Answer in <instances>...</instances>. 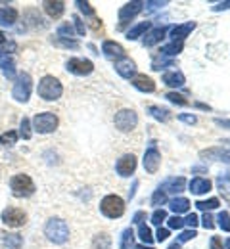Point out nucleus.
Returning <instances> with one entry per match:
<instances>
[{"mask_svg": "<svg viewBox=\"0 0 230 249\" xmlns=\"http://www.w3.org/2000/svg\"><path fill=\"white\" fill-rule=\"evenodd\" d=\"M44 236L52 244L62 246V244H66L67 240H69V226H67V222L64 218H48L46 224H44Z\"/></svg>", "mask_w": 230, "mask_h": 249, "instance_id": "obj_1", "label": "nucleus"}, {"mask_svg": "<svg viewBox=\"0 0 230 249\" xmlns=\"http://www.w3.org/2000/svg\"><path fill=\"white\" fill-rule=\"evenodd\" d=\"M38 96L42 98V100H46V102H54V100H58L62 94H64V87H62V83L56 79V77H52V75H46V77H42L40 81H38Z\"/></svg>", "mask_w": 230, "mask_h": 249, "instance_id": "obj_2", "label": "nucleus"}, {"mask_svg": "<svg viewBox=\"0 0 230 249\" xmlns=\"http://www.w3.org/2000/svg\"><path fill=\"white\" fill-rule=\"evenodd\" d=\"M10 190H12V196L14 197H29L35 194V182L31 180L29 175H23V173H18L10 178Z\"/></svg>", "mask_w": 230, "mask_h": 249, "instance_id": "obj_3", "label": "nucleus"}, {"mask_svg": "<svg viewBox=\"0 0 230 249\" xmlns=\"http://www.w3.org/2000/svg\"><path fill=\"white\" fill-rule=\"evenodd\" d=\"M100 211H102L104 217H107V218L123 217V213H125V201H123L119 196L109 194V196H106V197L100 201Z\"/></svg>", "mask_w": 230, "mask_h": 249, "instance_id": "obj_4", "label": "nucleus"}, {"mask_svg": "<svg viewBox=\"0 0 230 249\" xmlns=\"http://www.w3.org/2000/svg\"><path fill=\"white\" fill-rule=\"evenodd\" d=\"M31 90H33V79L27 71L19 73L16 77V83H14V90H12V96L18 100V102H27L29 96H31Z\"/></svg>", "mask_w": 230, "mask_h": 249, "instance_id": "obj_5", "label": "nucleus"}, {"mask_svg": "<svg viewBox=\"0 0 230 249\" xmlns=\"http://www.w3.org/2000/svg\"><path fill=\"white\" fill-rule=\"evenodd\" d=\"M60 124V119L56 113L52 111H44V113H36L33 117V128L38 132V134H50L58 128Z\"/></svg>", "mask_w": 230, "mask_h": 249, "instance_id": "obj_6", "label": "nucleus"}, {"mask_svg": "<svg viewBox=\"0 0 230 249\" xmlns=\"http://www.w3.org/2000/svg\"><path fill=\"white\" fill-rule=\"evenodd\" d=\"M142 10H144V2H140V0L127 2L125 6H121V8H119V25H117V29H119V31H125V27L131 23L132 19H134Z\"/></svg>", "mask_w": 230, "mask_h": 249, "instance_id": "obj_7", "label": "nucleus"}, {"mask_svg": "<svg viewBox=\"0 0 230 249\" xmlns=\"http://www.w3.org/2000/svg\"><path fill=\"white\" fill-rule=\"evenodd\" d=\"M113 123H115L117 130L131 132L132 128H136V124H138V115H136L134 109H119L113 117Z\"/></svg>", "mask_w": 230, "mask_h": 249, "instance_id": "obj_8", "label": "nucleus"}, {"mask_svg": "<svg viewBox=\"0 0 230 249\" xmlns=\"http://www.w3.org/2000/svg\"><path fill=\"white\" fill-rule=\"evenodd\" d=\"M0 220L10 228H21L27 222V213L23 209H18V207H6L0 213Z\"/></svg>", "mask_w": 230, "mask_h": 249, "instance_id": "obj_9", "label": "nucleus"}, {"mask_svg": "<svg viewBox=\"0 0 230 249\" xmlns=\"http://www.w3.org/2000/svg\"><path fill=\"white\" fill-rule=\"evenodd\" d=\"M66 69L77 77H87L94 71V63L87 58H69L66 62Z\"/></svg>", "mask_w": 230, "mask_h": 249, "instance_id": "obj_10", "label": "nucleus"}, {"mask_svg": "<svg viewBox=\"0 0 230 249\" xmlns=\"http://www.w3.org/2000/svg\"><path fill=\"white\" fill-rule=\"evenodd\" d=\"M159 165H161V154H159L156 142L152 140L150 146H148V150H146V154H144V169H146V173L156 175L158 169H159Z\"/></svg>", "mask_w": 230, "mask_h": 249, "instance_id": "obj_11", "label": "nucleus"}, {"mask_svg": "<svg viewBox=\"0 0 230 249\" xmlns=\"http://www.w3.org/2000/svg\"><path fill=\"white\" fill-rule=\"evenodd\" d=\"M102 54H104L107 60H113V62H119V60L127 58V56H125V48H123L119 42H115V40H104V44H102Z\"/></svg>", "mask_w": 230, "mask_h": 249, "instance_id": "obj_12", "label": "nucleus"}, {"mask_svg": "<svg viewBox=\"0 0 230 249\" xmlns=\"http://www.w3.org/2000/svg\"><path fill=\"white\" fill-rule=\"evenodd\" d=\"M196 29V21H186L180 25H173L169 29V36L173 38V42H184L186 36H190V33Z\"/></svg>", "mask_w": 230, "mask_h": 249, "instance_id": "obj_13", "label": "nucleus"}, {"mask_svg": "<svg viewBox=\"0 0 230 249\" xmlns=\"http://www.w3.org/2000/svg\"><path fill=\"white\" fill-rule=\"evenodd\" d=\"M115 171L119 177H131L136 171V157L132 154H127V156L119 157L117 163H115Z\"/></svg>", "mask_w": 230, "mask_h": 249, "instance_id": "obj_14", "label": "nucleus"}, {"mask_svg": "<svg viewBox=\"0 0 230 249\" xmlns=\"http://www.w3.org/2000/svg\"><path fill=\"white\" fill-rule=\"evenodd\" d=\"M171 27H167V25H161V27H156V29H150V31L144 35V38H142V44L144 46H148V48H152V46H156V44H159L161 40L165 38V35L169 33Z\"/></svg>", "mask_w": 230, "mask_h": 249, "instance_id": "obj_15", "label": "nucleus"}, {"mask_svg": "<svg viewBox=\"0 0 230 249\" xmlns=\"http://www.w3.org/2000/svg\"><path fill=\"white\" fill-rule=\"evenodd\" d=\"M115 71H117L123 79L132 81V79L136 77V63L132 62L131 58H123V60L115 62Z\"/></svg>", "mask_w": 230, "mask_h": 249, "instance_id": "obj_16", "label": "nucleus"}, {"mask_svg": "<svg viewBox=\"0 0 230 249\" xmlns=\"http://www.w3.org/2000/svg\"><path fill=\"white\" fill-rule=\"evenodd\" d=\"M132 87L136 89V90H140V92H154L156 90V83L148 77V75H144V73H136V77L131 81Z\"/></svg>", "mask_w": 230, "mask_h": 249, "instance_id": "obj_17", "label": "nucleus"}, {"mask_svg": "<svg viewBox=\"0 0 230 249\" xmlns=\"http://www.w3.org/2000/svg\"><path fill=\"white\" fill-rule=\"evenodd\" d=\"M0 69L4 73V77L8 81H14L18 75H16V63H14V58L6 52H0Z\"/></svg>", "mask_w": 230, "mask_h": 249, "instance_id": "obj_18", "label": "nucleus"}, {"mask_svg": "<svg viewBox=\"0 0 230 249\" xmlns=\"http://www.w3.org/2000/svg\"><path fill=\"white\" fill-rule=\"evenodd\" d=\"M42 8L52 19H58L66 12V2H62V0H46V2H42Z\"/></svg>", "mask_w": 230, "mask_h": 249, "instance_id": "obj_19", "label": "nucleus"}, {"mask_svg": "<svg viewBox=\"0 0 230 249\" xmlns=\"http://www.w3.org/2000/svg\"><path fill=\"white\" fill-rule=\"evenodd\" d=\"M186 186V178L184 177H173V178H167L163 184L159 186V190H163L165 194H180Z\"/></svg>", "mask_w": 230, "mask_h": 249, "instance_id": "obj_20", "label": "nucleus"}, {"mask_svg": "<svg viewBox=\"0 0 230 249\" xmlns=\"http://www.w3.org/2000/svg\"><path fill=\"white\" fill-rule=\"evenodd\" d=\"M201 159H211V161H225L230 163V152L229 150H223V148H209V150H203L199 152Z\"/></svg>", "mask_w": 230, "mask_h": 249, "instance_id": "obj_21", "label": "nucleus"}, {"mask_svg": "<svg viewBox=\"0 0 230 249\" xmlns=\"http://www.w3.org/2000/svg\"><path fill=\"white\" fill-rule=\"evenodd\" d=\"M161 81H163V85L171 87V89H180V87H184V83H186L182 71H167V73H163Z\"/></svg>", "mask_w": 230, "mask_h": 249, "instance_id": "obj_22", "label": "nucleus"}, {"mask_svg": "<svg viewBox=\"0 0 230 249\" xmlns=\"http://www.w3.org/2000/svg\"><path fill=\"white\" fill-rule=\"evenodd\" d=\"M211 180L209 178H203V177H196V178H192L190 182H188V188H190V192L192 194H196V196H201V194H207L209 190H211Z\"/></svg>", "mask_w": 230, "mask_h": 249, "instance_id": "obj_23", "label": "nucleus"}, {"mask_svg": "<svg viewBox=\"0 0 230 249\" xmlns=\"http://www.w3.org/2000/svg\"><path fill=\"white\" fill-rule=\"evenodd\" d=\"M18 21V10L16 8H0V25L2 27H12Z\"/></svg>", "mask_w": 230, "mask_h": 249, "instance_id": "obj_24", "label": "nucleus"}, {"mask_svg": "<svg viewBox=\"0 0 230 249\" xmlns=\"http://www.w3.org/2000/svg\"><path fill=\"white\" fill-rule=\"evenodd\" d=\"M169 209L175 213V215H180V213H188L190 209V201L186 197H173L169 201Z\"/></svg>", "mask_w": 230, "mask_h": 249, "instance_id": "obj_25", "label": "nucleus"}, {"mask_svg": "<svg viewBox=\"0 0 230 249\" xmlns=\"http://www.w3.org/2000/svg\"><path fill=\"white\" fill-rule=\"evenodd\" d=\"M150 29H152V23H150V21H140V23H136L134 27H131V29L127 31V38H129V40H136L138 36H144Z\"/></svg>", "mask_w": 230, "mask_h": 249, "instance_id": "obj_26", "label": "nucleus"}, {"mask_svg": "<svg viewBox=\"0 0 230 249\" xmlns=\"http://www.w3.org/2000/svg\"><path fill=\"white\" fill-rule=\"evenodd\" d=\"M148 113H150L156 121H159V123H167V121L171 119V111L165 109V107H159V106H150V107H148Z\"/></svg>", "mask_w": 230, "mask_h": 249, "instance_id": "obj_27", "label": "nucleus"}, {"mask_svg": "<svg viewBox=\"0 0 230 249\" xmlns=\"http://www.w3.org/2000/svg\"><path fill=\"white\" fill-rule=\"evenodd\" d=\"M182 48H184V42H169V44H165L163 48H161V56L163 58H173V56H178L180 52H182Z\"/></svg>", "mask_w": 230, "mask_h": 249, "instance_id": "obj_28", "label": "nucleus"}, {"mask_svg": "<svg viewBox=\"0 0 230 249\" xmlns=\"http://www.w3.org/2000/svg\"><path fill=\"white\" fill-rule=\"evenodd\" d=\"M21 244H23V238L19 234H6L2 240L4 249H21Z\"/></svg>", "mask_w": 230, "mask_h": 249, "instance_id": "obj_29", "label": "nucleus"}, {"mask_svg": "<svg viewBox=\"0 0 230 249\" xmlns=\"http://www.w3.org/2000/svg\"><path fill=\"white\" fill-rule=\"evenodd\" d=\"M92 249H111V236L106 232H100L92 240Z\"/></svg>", "mask_w": 230, "mask_h": 249, "instance_id": "obj_30", "label": "nucleus"}, {"mask_svg": "<svg viewBox=\"0 0 230 249\" xmlns=\"http://www.w3.org/2000/svg\"><path fill=\"white\" fill-rule=\"evenodd\" d=\"M134 248V230L131 226L123 230L121 240H119V249H132Z\"/></svg>", "mask_w": 230, "mask_h": 249, "instance_id": "obj_31", "label": "nucleus"}, {"mask_svg": "<svg viewBox=\"0 0 230 249\" xmlns=\"http://www.w3.org/2000/svg\"><path fill=\"white\" fill-rule=\"evenodd\" d=\"M221 205V201L217 199V197H209V199H199L196 201V207L199 211H205V213H209L211 209H217Z\"/></svg>", "mask_w": 230, "mask_h": 249, "instance_id": "obj_32", "label": "nucleus"}, {"mask_svg": "<svg viewBox=\"0 0 230 249\" xmlns=\"http://www.w3.org/2000/svg\"><path fill=\"white\" fill-rule=\"evenodd\" d=\"M138 236H140V240L146 244V246H150L152 242H154V236H152V230H150V226L146 224V222H142V224H138Z\"/></svg>", "mask_w": 230, "mask_h": 249, "instance_id": "obj_33", "label": "nucleus"}, {"mask_svg": "<svg viewBox=\"0 0 230 249\" xmlns=\"http://www.w3.org/2000/svg\"><path fill=\"white\" fill-rule=\"evenodd\" d=\"M165 98H167L171 104H175V106H188V104H190L182 94H178V92H167Z\"/></svg>", "mask_w": 230, "mask_h": 249, "instance_id": "obj_34", "label": "nucleus"}, {"mask_svg": "<svg viewBox=\"0 0 230 249\" xmlns=\"http://www.w3.org/2000/svg\"><path fill=\"white\" fill-rule=\"evenodd\" d=\"M52 42H54V44H58V46H64V48H73V50H77V48H79V42H77V40H73V38H62V36H56V38H52Z\"/></svg>", "mask_w": 230, "mask_h": 249, "instance_id": "obj_35", "label": "nucleus"}, {"mask_svg": "<svg viewBox=\"0 0 230 249\" xmlns=\"http://www.w3.org/2000/svg\"><path fill=\"white\" fill-rule=\"evenodd\" d=\"M19 136H21L23 140H29V138H31V121H29L27 117H23L21 123H19Z\"/></svg>", "mask_w": 230, "mask_h": 249, "instance_id": "obj_36", "label": "nucleus"}, {"mask_svg": "<svg viewBox=\"0 0 230 249\" xmlns=\"http://www.w3.org/2000/svg\"><path fill=\"white\" fill-rule=\"evenodd\" d=\"M16 142H18V132H14V130H8L0 136V146H12Z\"/></svg>", "mask_w": 230, "mask_h": 249, "instance_id": "obj_37", "label": "nucleus"}, {"mask_svg": "<svg viewBox=\"0 0 230 249\" xmlns=\"http://www.w3.org/2000/svg\"><path fill=\"white\" fill-rule=\"evenodd\" d=\"M169 2L167 0H148V2H144V10L146 12H158V10H161L163 6H167Z\"/></svg>", "mask_w": 230, "mask_h": 249, "instance_id": "obj_38", "label": "nucleus"}, {"mask_svg": "<svg viewBox=\"0 0 230 249\" xmlns=\"http://www.w3.org/2000/svg\"><path fill=\"white\" fill-rule=\"evenodd\" d=\"M165 201H167V194H165L163 190H159V188H158V190L154 192V196H152V205L159 209V205H163Z\"/></svg>", "mask_w": 230, "mask_h": 249, "instance_id": "obj_39", "label": "nucleus"}, {"mask_svg": "<svg viewBox=\"0 0 230 249\" xmlns=\"http://www.w3.org/2000/svg\"><path fill=\"white\" fill-rule=\"evenodd\" d=\"M217 220H219V226H221V230H225V232H230V215H229V211H221V213L217 215Z\"/></svg>", "mask_w": 230, "mask_h": 249, "instance_id": "obj_40", "label": "nucleus"}, {"mask_svg": "<svg viewBox=\"0 0 230 249\" xmlns=\"http://www.w3.org/2000/svg\"><path fill=\"white\" fill-rule=\"evenodd\" d=\"M165 67H173V60H165L163 56H159V58H156V60L152 62V69H154V71H161Z\"/></svg>", "mask_w": 230, "mask_h": 249, "instance_id": "obj_41", "label": "nucleus"}, {"mask_svg": "<svg viewBox=\"0 0 230 249\" xmlns=\"http://www.w3.org/2000/svg\"><path fill=\"white\" fill-rule=\"evenodd\" d=\"M75 4H77V8H79V10H81V12H83V14L87 16V18H94V8H92V6L88 4V2H83V0H77Z\"/></svg>", "mask_w": 230, "mask_h": 249, "instance_id": "obj_42", "label": "nucleus"}, {"mask_svg": "<svg viewBox=\"0 0 230 249\" xmlns=\"http://www.w3.org/2000/svg\"><path fill=\"white\" fill-rule=\"evenodd\" d=\"M167 220V211L165 209H156L154 213H152V222L156 224V226H161V222Z\"/></svg>", "mask_w": 230, "mask_h": 249, "instance_id": "obj_43", "label": "nucleus"}, {"mask_svg": "<svg viewBox=\"0 0 230 249\" xmlns=\"http://www.w3.org/2000/svg\"><path fill=\"white\" fill-rule=\"evenodd\" d=\"M167 224H169V228H173V230H180V228L184 226V218H180L178 215L167 217Z\"/></svg>", "mask_w": 230, "mask_h": 249, "instance_id": "obj_44", "label": "nucleus"}, {"mask_svg": "<svg viewBox=\"0 0 230 249\" xmlns=\"http://www.w3.org/2000/svg\"><path fill=\"white\" fill-rule=\"evenodd\" d=\"M58 36H62V38H73V27L69 23H62L58 27Z\"/></svg>", "mask_w": 230, "mask_h": 249, "instance_id": "obj_45", "label": "nucleus"}, {"mask_svg": "<svg viewBox=\"0 0 230 249\" xmlns=\"http://www.w3.org/2000/svg\"><path fill=\"white\" fill-rule=\"evenodd\" d=\"M197 234L196 230H184V232H180V236H178V244H184V242H190V240H194Z\"/></svg>", "mask_w": 230, "mask_h": 249, "instance_id": "obj_46", "label": "nucleus"}, {"mask_svg": "<svg viewBox=\"0 0 230 249\" xmlns=\"http://www.w3.org/2000/svg\"><path fill=\"white\" fill-rule=\"evenodd\" d=\"M73 23H75V29H77L79 35H85L87 33V25H85V21L79 16H73Z\"/></svg>", "mask_w": 230, "mask_h": 249, "instance_id": "obj_47", "label": "nucleus"}, {"mask_svg": "<svg viewBox=\"0 0 230 249\" xmlns=\"http://www.w3.org/2000/svg\"><path fill=\"white\" fill-rule=\"evenodd\" d=\"M201 224H203V228H205V230H213V228H215V222H213V217H211L209 213H205V215L201 217Z\"/></svg>", "mask_w": 230, "mask_h": 249, "instance_id": "obj_48", "label": "nucleus"}, {"mask_svg": "<svg viewBox=\"0 0 230 249\" xmlns=\"http://www.w3.org/2000/svg\"><path fill=\"white\" fill-rule=\"evenodd\" d=\"M197 222H199V218H197L196 213H190L188 217L184 218V224H186V226H190V230H194V228H196Z\"/></svg>", "mask_w": 230, "mask_h": 249, "instance_id": "obj_49", "label": "nucleus"}, {"mask_svg": "<svg viewBox=\"0 0 230 249\" xmlns=\"http://www.w3.org/2000/svg\"><path fill=\"white\" fill-rule=\"evenodd\" d=\"M178 121H182V123H186V124H196L197 117L196 115H190V113H180V115H178Z\"/></svg>", "mask_w": 230, "mask_h": 249, "instance_id": "obj_50", "label": "nucleus"}, {"mask_svg": "<svg viewBox=\"0 0 230 249\" xmlns=\"http://www.w3.org/2000/svg\"><path fill=\"white\" fill-rule=\"evenodd\" d=\"M213 12H223V10H230V0H225V2H217L215 6H211Z\"/></svg>", "mask_w": 230, "mask_h": 249, "instance_id": "obj_51", "label": "nucleus"}, {"mask_svg": "<svg viewBox=\"0 0 230 249\" xmlns=\"http://www.w3.org/2000/svg\"><path fill=\"white\" fill-rule=\"evenodd\" d=\"M229 182H230V173H227L225 177H219L217 184H219V188H221V192H223V190H227V186H229Z\"/></svg>", "mask_w": 230, "mask_h": 249, "instance_id": "obj_52", "label": "nucleus"}, {"mask_svg": "<svg viewBox=\"0 0 230 249\" xmlns=\"http://www.w3.org/2000/svg\"><path fill=\"white\" fill-rule=\"evenodd\" d=\"M156 238H158V242H159V244H161V242H165V240L169 238V230L159 226V228H158V234H156Z\"/></svg>", "mask_w": 230, "mask_h": 249, "instance_id": "obj_53", "label": "nucleus"}, {"mask_svg": "<svg viewBox=\"0 0 230 249\" xmlns=\"http://www.w3.org/2000/svg\"><path fill=\"white\" fill-rule=\"evenodd\" d=\"M209 248L211 249H225V246H223V242H221V238H219V236H213V238H211V242H209Z\"/></svg>", "mask_w": 230, "mask_h": 249, "instance_id": "obj_54", "label": "nucleus"}, {"mask_svg": "<svg viewBox=\"0 0 230 249\" xmlns=\"http://www.w3.org/2000/svg\"><path fill=\"white\" fill-rule=\"evenodd\" d=\"M144 220H146V213H144V211H136V213H134V217H132V222H134V224H142Z\"/></svg>", "mask_w": 230, "mask_h": 249, "instance_id": "obj_55", "label": "nucleus"}, {"mask_svg": "<svg viewBox=\"0 0 230 249\" xmlns=\"http://www.w3.org/2000/svg\"><path fill=\"white\" fill-rule=\"evenodd\" d=\"M215 124H219V126H223V128H230V119H215Z\"/></svg>", "mask_w": 230, "mask_h": 249, "instance_id": "obj_56", "label": "nucleus"}, {"mask_svg": "<svg viewBox=\"0 0 230 249\" xmlns=\"http://www.w3.org/2000/svg\"><path fill=\"white\" fill-rule=\"evenodd\" d=\"M6 42H8V36H6V33L0 31V50L6 46Z\"/></svg>", "mask_w": 230, "mask_h": 249, "instance_id": "obj_57", "label": "nucleus"}, {"mask_svg": "<svg viewBox=\"0 0 230 249\" xmlns=\"http://www.w3.org/2000/svg\"><path fill=\"white\" fill-rule=\"evenodd\" d=\"M132 249H154L152 246H146V244H138V246H134Z\"/></svg>", "mask_w": 230, "mask_h": 249, "instance_id": "obj_58", "label": "nucleus"}, {"mask_svg": "<svg viewBox=\"0 0 230 249\" xmlns=\"http://www.w3.org/2000/svg\"><path fill=\"white\" fill-rule=\"evenodd\" d=\"M167 249H180V244H178V242H175V244H171Z\"/></svg>", "mask_w": 230, "mask_h": 249, "instance_id": "obj_59", "label": "nucleus"}, {"mask_svg": "<svg viewBox=\"0 0 230 249\" xmlns=\"http://www.w3.org/2000/svg\"><path fill=\"white\" fill-rule=\"evenodd\" d=\"M196 107H199V109H211V107L205 106V104H196Z\"/></svg>", "mask_w": 230, "mask_h": 249, "instance_id": "obj_60", "label": "nucleus"}, {"mask_svg": "<svg viewBox=\"0 0 230 249\" xmlns=\"http://www.w3.org/2000/svg\"><path fill=\"white\" fill-rule=\"evenodd\" d=\"M225 249H230V238L227 240V244H225Z\"/></svg>", "mask_w": 230, "mask_h": 249, "instance_id": "obj_61", "label": "nucleus"}]
</instances>
